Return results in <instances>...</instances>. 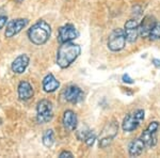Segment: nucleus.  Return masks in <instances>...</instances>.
I'll list each match as a JSON object with an SVG mask.
<instances>
[{
  "label": "nucleus",
  "mask_w": 160,
  "mask_h": 158,
  "mask_svg": "<svg viewBox=\"0 0 160 158\" xmlns=\"http://www.w3.org/2000/svg\"><path fill=\"white\" fill-rule=\"evenodd\" d=\"M81 48L79 45L72 42L62 43L57 53V64L61 69H66L80 56Z\"/></svg>",
  "instance_id": "f257e3e1"
},
{
  "label": "nucleus",
  "mask_w": 160,
  "mask_h": 158,
  "mask_svg": "<svg viewBox=\"0 0 160 158\" xmlns=\"http://www.w3.org/2000/svg\"><path fill=\"white\" fill-rule=\"evenodd\" d=\"M51 27L45 20L40 19L38 22L32 25V27L28 30V38L30 42L34 45H43L50 38Z\"/></svg>",
  "instance_id": "f03ea898"
},
{
  "label": "nucleus",
  "mask_w": 160,
  "mask_h": 158,
  "mask_svg": "<svg viewBox=\"0 0 160 158\" xmlns=\"http://www.w3.org/2000/svg\"><path fill=\"white\" fill-rule=\"evenodd\" d=\"M144 120V110L138 109L129 113L124 118L122 128L125 133H131L140 126L141 122Z\"/></svg>",
  "instance_id": "7ed1b4c3"
},
{
  "label": "nucleus",
  "mask_w": 160,
  "mask_h": 158,
  "mask_svg": "<svg viewBox=\"0 0 160 158\" xmlns=\"http://www.w3.org/2000/svg\"><path fill=\"white\" fill-rule=\"evenodd\" d=\"M53 116L52 103L48 99H42L37 105V121L38 124H46Z\"/></svg>",
  "instance_id": "20e7f679"
},
{
  "label": "nucleus",
  "mask_w": 160,
  "mask_h": 158,
  "mask_svg": "<svg viewBox=\"0 0 160 158\" xmlns=\"http://www.w3.org/2000/svg\"><path fill=\"white\" fill-rule=\"evenodd\" d=\"M126 37L123 29H114L108 38V48L111 51H120L125 47Z\"/></svg>",
  "instance_id": "39448f33"
},
{
  "label": "nucleus",
  "mask_w": 160,
  "mask_h": 158,
  "mask_svg": "<svg viewBox=\"0 0 160 158\" xmlns=\"http://www.w3.org/2000/svg\"><path fill=\"white\" fill-rule=\"evenodd\" d=\"M159 129V123L157 121H154L149 123V125L146 127L145 130L142 133L141 139L144 142L145 146L153 147L157 144V131Z\"/></svg>",
  "instance_id": "423d86ee"
},
{
  "label": "nucleus",
  "mask_w": 160,
  "mask_h": 158,
  "mask_svg": "<svg viewBox=\"0 0 160 158\" xmlns=\"http://www.w3.org/2000/svg\"><path fill=\"white\" fill-rule=\"evenodd\" d=\"M28 23H29V19L27 18H17V19L10 20L7 24L6 31H4L6 38H11L13 37H15L16 34H18L24 28L27 27Z\"/></svg>",
  "instance_id": "0eeeda50"
},
{
  "label": "nucleus",
  "mask_w": 160,
  "mask_h": 158,
  "mask_svg": "<svg viewBox=\"0 0 160 158\" xmlns=\"http://www.w3.org/2000/svg\"><path fill=\"white\" fill-rule=\"evenodd\" d=\"M79 35L78 31L75 28V26L72 24H66L59 29V34H58V41L62 43L66 42H72L75 38H77Z\"/></svg>",
  "instance_id": "6e6552de"
},
{
  "label": "nucleus",
  "mask_w": 160,
  "mask_h": 158,
  "mask_svg": "<svg viewBox=\"0 0 160 158\" xmlns=\"http://www.w3.org/2000/svg\"><path fill=\"white\" fill-rule=\"evenodd\" d=\"M83 92L77 85H69V87L64 89L63 93H62V96L64 99L68 103L72 104H77L81 102L83 99Z\"/></svg>",
  "instance_id": "1a4fd4ad"
},
{
  "label": "nucleus",
  "mask_w": 160,
  "mask_h": 158,
  "mask_svg": "<svg viewBox=\"0 0 160 158\" xmlns=\"http://www.w3.org/2000/svg\"><path fill=\"white\" fill-rule=\"evenodd\" d=\"M118 125L115 123H110L109 125L106 126L104 131L102 133V136L99 138V146L100 147H107L112 142L113 138L118 134Z\"/></svg>",
  "instance_id": "9d476101"
},
{
  "label": "nucleus",
  "mask_w": 160,
  "mask_h": 158,
  "mask_svg": "<svg viewBox=\"0 0 160 158\" xmlns=\"http://www.w3.org/2000/svg\"><path fill=\"white\" fill-rule=\"evenodd\" d=\"M125 37L126 41L133 43L139 37V24L136 19H129L125 24Z\"/></svg>",
  "instance_id": "9b49d317"
},
{
  "label": "nucleus",
  "mask_w": 160,
  "mask_h": 158,
  "mask_svg": "<svg viewBox=\"0 0 160 158\" xmlns=\"http://www.w3.org/2000/svg\"><path fill=\"white\" fill-rule=\"evenodd\" d=\"M29 62H30V58L26 54H22V55L16 57L15 60L12 62V65H11L13 73L22 74L26 71V69L28 67V65H29Z\"/></svg>",
  "instance_id": "f8f14e48"
},
{
  "label": "nucleus",
  "mask_w": 160,
  "mask_h": 158,
  "mask_svg": "<svg viewBox=\"0 0 160 158\" xmlns=\"http://www.w3.org/2000/svg\"><path fill=\"white\" fill-rule=\"evenodd\" d=\"M63 125L65 129L69 131H74L78 125V119H77L76 113L73 110H66L63 115Z\"/></svg>",
  "instance_id": "ddd939ff"
},
{
  "label": "nucleus",
  "mask_w": 160,
  "mask_h": 158,
  "mask_svg": "<svg viewBox=\"0 0 160 158\" xmlns=\"http://www.w3.org/2000/svg\"><path fill=\"white\" fill-rule=\"evenodd\" d=\"M156 24V20L153 16L148 15L143 18L141 24L139 25V35L142 38H146L149 35V32L153 29L154 25Z\"/></svg>",
  "instance_id": "4468645a"
},
{
  "label": "nucleus",
  "mask_w": 160,
  "mask_h": 158,
  "mask_svg": "<svg viewBox=\"0 0 160 158\" xmlns=\"http://www.w3.org/2000/svg\"><path fill=\"white\" fill-rule=\"evenodd\" d=\"M17 92H18V97L22 100H28L33 96V87L31 85L30 82L24 81L19 82L18 88H17Z\"/></svg>",
  "instance_id": "2eb2a0df"
},
{
  "label": "nucleus",
  "mask_w": 160,
  "mask_h": 158,
  "mask_svg": "<svg viewBox=\"0 0 160 158\" xmlns=\"http://www.w3.org/2000/svg\"><path fill=\"white\" fill-rule=\"evenodd\" d=\"M60 87V81L52 74H48L43 79V90L46 93H52Z\"/></svg>",
  "instance_id": "dca6fc26"
},
{
  "label": "nucleus",
  "mask_w": 160,
  "mask_h": 158,
  "mask_svg": "<svg viewBox=\"0 0 160 158\" xmlns=\"http://www.w3.org/2000/svg\"><path fill=\"white\" fill-rule=\"evenodd\" d=\"M144 147H145V144L142 141L141 138L135 139L133 141L130 142L129 147H128V151H129V155L130 156H139L141 155L144 151Z\"/></svg>",
  "instance_id": "f3484780"
},
{
  "label": "nucleus",
  "mask_w": 160,
  "mask_h": 158,
  "mask_svg": "<svg viewBox=\"0 0 160 158\" xmlns=\"http://www.w3.org/2000/svg\"><path fill=\"white\" fill-rule=\"evenodd\" d=\"M42 142L46 147H51L55 143V133L52 129H47L44 131L42 137Z\"/></svg>",
  "instance_id": "a211bd4d"
},
{
  "label": "nucleus",
  "mask_w": 160,
  "mask_h": 158,
  "mask_svg": "<svg viewBox=\"0 0 160 158\" xmlns=\"http://www.w3.org/2000/svg\"><path fill=\"white\" fill-rule=\"evenodd\" d=\"M148 38L152 41H157L160 40V22H156V24L154 25L153 29L149 32Z\"/></svg>",
  "instance_id": "6ab92c4d"
},
{
  "label": "nucleus",
  "mask_w": 160,
  "mask_h": 158,
  "mask_svg": "<svg viewBox=\"0 0 160 158\" xmlns=\"http://www.w3.org/2000/svg\"><path fill=\"white\" fill-rule=\"evenodd\" d=\"M95 140H96V135L94 134V131L90 130L86 136V138H84L83 141L86 142V144L88 146H92L93 144H94Z\"/></svg>",
  "instance_id": "aec40b11"
},
{
  "label": "nucleus",
  "mask_w": 160,
  "mask_h": 158,
  "mask_svg": "<svg viewBox=\"0 0 160 158\" xmlns=\"http://www.w3.org/2000/svg\"><path fill=\"white\" fill-rule=\"evenodd\" d=\"M7 23H8V14L6 10L0 8V30L7 25Z\"/></svg>",
  "instance_id": "412c9836"
},
{
  "label": "nucleus",
  "mask_w": 160,
  "mask_h": 158,
  "mask_svg": "<svg viewBox=\"0 0 160 158\" xmlns=\"http://www.w3.org/2000/svg\"><path fill=\"white\" fill-rule=\"evenodd\" d=\"M122 80H123V82H125V84H133V79L131 78L128 74H124L122 77Z\"/></svg>",
  "instance_id": "4be33fe9"
},
{
  "label": "nucleus",
  "mask_w": 160,
  "mask_h": 158,
  "mask_svg": "<svg viewBox=\"0 0 160 158\" xmlns=\"http://www.w3.org/2000/svg\"><path fill=\"white\" fill-rule=\"evenodd\" d=\"M59 157H60V158H65V157L72 158V157H74V156H73V154H72L71 152H68V151H63V152H61L60 154H59Z\"/></svg>",
  "instance_id": "5701e85b"
},
{
  "label": "nucleus",
  "mask_w": 160,
  "mask_h": 158,
  "mask_svg": "<svg viewBox=\"0 0 160 158\" xmlns=\"http://www.w3.org/2000/svg\"><path fill=\"white\" fill-rule=\"evenodd\" d=\"M152 62H153V64L156 67H160V60L159 59H153V61Z\"/></svg>",
  "instance_id": "b1692460"
},
{
  "label": "nucleus",
  "mask_w": 160,
  "mask_h": 158,
  "mask_svg": "<svg viewBox=\"0 0 160 158\" xmlns=\"http://www.w3.org/2000/svg\"><path fill=\"white\" fill-rule=\"evenodd\" d=\"M16 1H18V2H22V1H24V0H16Z\"/></svg>",
  "instance_id": "393cba45"
}]
</instances>
